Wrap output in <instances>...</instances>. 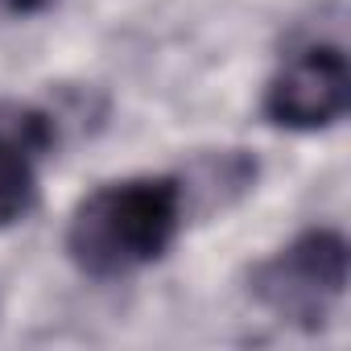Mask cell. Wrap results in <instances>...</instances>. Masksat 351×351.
<instances>
[{
    "mask_svg": "<svg viewBox=\"0 0 351 351\" xmlns=\"http://www.w3.org/2000/svg\"><path fill=\"white\" fill-rule=\"evenodd\" d=\"M50 5V0H0V13H13V17H34Z\"/></svg>",
    "mask_w": 351,
    "mask_h": 351,
    "instance_id": "5b68a950",
    "label": "cell"
},
{
    "mask_svg": "<svg viewBox=\"0 0 351 351\" xmlns=\"http://www.w3.org/2000/svg\"><path fill=\"white\" fill-rule=\"evenodd\" d=\"M252 302L285 326L318 330L347 293V240L335 228H306L248 273Z\"/></svg>",
    "mask_w": 351,
    "mask_h": 351,
    "instance_id": "7a4b0ae2",
    "label": "cell"
},
{
    "mask_svg": "<svg viewBox=\"0 0 351 351\" xmlns=\"http://www.w3.org/2000/svg\"><path fill=\"white\" fill-rule=\"evenodd\" d=\"M351 75L339 42H310L293 50L261 95V116L285 132H318L347 116Z\"/></svg>",
    "mask_w": 351,
    "mask_h": 351,
    "instance_id": "3957f363",
    "label": "cell"
},
{
    "mask_svg": "<svg viewBox=\"0 0 351 351\" xmlns=\"http://www.w3.org/2000/svg\"><path fill=\"white\" fill-rule=\"evenodd\" d=\"M191 215V186L182 173H136L83 195L66 219V261L91 281H124L157 265Z\"/></svg>",
    "mask_w": 351,
    "mask_h": 351,
    "instance_id": "6da1fadb",
    "label": "cell"
},
{
    "mask_svg": "<svg viewBox=\"0 0 351 351\" xmlns=\"http://www.w3.org/2000/svg\"><path fill=\"white\" fill-rule=\"evenodd\" d=\"M46 132L38 120L0 124V232L38 207V149Z\"/></svg>",
    "mask_w": 351,
    "mask_h": 351,
    "instance_id": "277c9868",
    "label": "cell"
}]
</instances>
